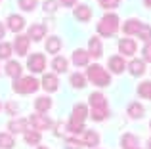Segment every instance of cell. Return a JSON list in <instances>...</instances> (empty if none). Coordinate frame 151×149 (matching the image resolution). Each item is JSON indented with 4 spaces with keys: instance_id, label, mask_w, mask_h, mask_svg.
<instances>
[{
    "instance_id": "obj_1",
    "label": "cell",
    "mask_w": 151,
    "mask_h": 149,
    "mask_svg": "<svg viewBox=\"0 0 151 149\" xmlns=\"http://www.w3.org/2000/svg\"><path fill=\"white\" fill-rule=\"evenodd\" d=\"M90 101V117L96 122H101L109 117V105H107V97L101 92H92L88 97Z\"/></svg>"
},
{
    "instance_id": "obj_2",
    "label": "cell",
    "mask_w": 151,
    "mask_h": 149,
    "mask_svg": "<svg viewBox=\"0 0 151 149\" xmlns=\"http://www.w3.org/2000/svg\"><path fill=\"white\" fill-rule=\"evenodd\" d=\"M119 27H121L119 15L113 14V11H107V14L100 19V23H98L96 29H98V34H100V37L109 38V37H113V34L119 31Z\"/></svg>"
},
{
    "instance_id": "obj_3",
    "label": "cell",
    "mask_w": 151,
    "mask_h": 149,
    "mask_svg": "<svg viewBox=\"0 0 151 149\" xmlns=\"http://www.w3.org/2000/svg\"><path fill=\"white\" fill-rule=\"evenodd\" d=\"M86 80H90L92 84L100 86H109L111 84V74L101 67V65H88V71H86Z\"/></svg>"
},
{
    "instance_id": "obj_4",
    "label": "cell",
    "mask_w": 151,
    "mask_h": 149,
    "mask_svg": "<svg viewBox=\"0 0 151 149\" xmlns=\"http://www.w3.org/2000/svg\"><path fill=\"white\" fill-rule=\"evenodd\" d=\"M38 88H40V82H38L35 77H21V78H17V80L14 82V92L25 94V96L37 92Z\"/></svg>"
},
{
    "instance_id": "obj_5",
    "label": "cell",
    "mask_w": 151,
    "mask_h": 149,
    "mask_svg": "<svg viewBox=\"0 0 151 149\" xmlns=\"http://www.w3.org/2000/svg\"><path fill=\"white\" fill-rule=\"evenodd\" d=\"M27 67H29L31 73H42L46 69V57L44 54H33L27 59Z\"/></svg>"
},
{
    "instance_id": "obj_6",
    "label": "cell",
    "mask_w": 151,
    "mask_h": 149,
    "mask_svg": "<svg viewBox=\"0 0 151 149\" xmlns=\"http://www.w3.org/2000/svg\"><path fill=\"white\" fill-rule=\"evenodd\" d=\"M27 120H29V124H33V130H37V132L52 128V120H50L46 115H40V113H37V115H31Z\"/></svg>"
},
{
    "instance_id": "obj_7",
    "label": "cell",
    "mask_w": 151,
    "mask_h": 149,
    "mask_svg": "<svg viewBox=\"0 0 151 149\" xmlns=\"http://www.w3.org/2000/svg\"><path fill=\"white\" fill-rule=\"evenodd\" d=\"M86 117H88V107L84 103H77L73 107V113H71V120L69 122H75V124H84Z\"/></svg>"
},
{
    "instance_id": "obj_8",
    "label": "cell",
    "mask_w": 151,
    "mask_h": 149,
    "mask_svg": "<svg viewBox=\"0 0 151 149\" xmlns=\"http://www.w3.org/2000/svg\"><path fill=\"white\" fill-rule=\"evenodd\" d=\"M29 46H31V40L29 37H25V34H17L14 40V50L17 56H27L29 54Z\"/></svg>"
},
{
    "instance_id": "obj_9",
    "label": "cell",
    "mask_w": 151,
    "mask_h": 149,
    "mask_svg": "<svg viewBox=\"0 0 151 149\" xmlns=\"http://www.w3.org/2000/svg\"><path fill=\"white\" fill-rule=\"evenodd\" d=\"M40 86H42V88H44L48 94H52V92H58V88H59L58 74H55V73H48V74H44V77H42Z\"/></svg>"
},
{
    "instance_id": "obj_10",
    "label": "cell",
    "mask_w": 151,
    "mask_h": 149,
    "mask_svg": "<svg viewBox=\"0 0 151 149\" xmlns=\"http://www.w3.org/2000/svg\"><path fill=\"white\" fill-rule=\"evenodd\" d=\"M86 52L90 54V57H94V59H100L103 56V46H101V40L100 37H92L88 40V50Z\"/></svg>"
},
{
    "instance_id": "obj_11",
    "label": "cell",
    "mask_w": 151,
    "mask_h": 149,
    "mask_svg": "<svg viewBox=\"0 0 151 149\" xmlns=\"http://www.w3.org/2000/svg\"><path fill=\"white\" fill-rule=\"evenodd\" d=\"M29 40H35V42H40L42 38H46V25L42 23H33L29 27Z\"/></svg>"
},
{
    "instance_id": "obj_12",
    "label": "cell",
    "mask_w": 151,
    "mask_h": 149,
    "mask_svg": "<svg viewBox=\"0 0 151 149\" xmlns=\"http://www.w3.org/2000/svg\"><path fill=\"white\" fill-rule=\"evenodd\" d=\"M136 48H138V44H136V40H132V38H121L119 40V52L122 54V56H134L136 54Z\"/></svg>"
},
{
    "instance_id": "obj_13",
    "label": "cell",
    "mask_w": 151,
    "mask_h": 149,
    "mask_svg": "<svg viewBox=\"0 0 151 149\" xmlns=\"http://www.w3.org/2000/svg\"><path fill=\"white\" fill-rule=\"evenodd\" d=\"M142 23L144 21H140L138 17H130V19H126L124 23H122V33L124 34H138V31H140V27H142Z\"/></svg>"
},
{
    "instance_id": "obj_14",
    "label": "cell",
    "mask_w": 151,
    "mask_h": 149,
    "mask_svg": "<svg viewBox=\"0 0 151 149\" xmlns=\"http://www.w3.org/2000/svg\"><path fill=\"white\" fill-rule=\"evenodd\" d=\"M81 142H82V145H86V147H96V145H100V134H98L96 130H84Z\"/></svg>"
},
{
    "instance_id": "obj_15",
    "label": "cell",
    "mask_w": 151,
    "mask_h": 149,
    "mask_svg": "<svg viewBox=\"0 0 151 149\" xmlns=\"http://www.w3.org/2000/svg\"><path fill=\"white\" fill-rule=\"evenodd\" d=\"M73 63L77 65V67H88V63H90V54L86 52V50L77 48L73 52Z\"/></svg>"
},
{
    "instance_id": "obj_16",
    "label": "cell",
    "mask_w": 151,
    "mask_h": 149,
    "mask_svg": "<svg viewBox=\"0 0 151 149\" xmlns=\"http://www.w3.org/2000/svg\"><path fill=\"white\" fill-rule=\"evenodd\" d=\"M8 130H10L12 134H17V132H23V134H25V132L29 130V120H27V119L10 120V122H8Z\"/></svg>"
},
{
    "instance_id": "obj_17",
    "label": "cell",
    "mask_w": 151,
    "mask_h": 149,
    "mask_svg": "<svg viewBox=\"0 0 151 149\" xmlns=\"http://www.w3.org/2000/svg\"><path fill=\"white\" fill-rule=\"evenodd\" d=\"M6 23H8V29L14 31L15 34H17L23 27H25V19H23V15H17V14H12L10 17H8Z\"/></svg>"
},
{
    "instance_id": "obj_18",
    "label": "cell",
    "mask_w": 151,
    "mask_h": 149,
    "mask_svg": "<svg viewBox=\"0 0 151 149\" xmlns=\"http://www.w3.org/2000/svg\"><path fill=\"white\" fill-rule=\"evenodd\" d=\"M126 69L132 77H142L145 73V61L144 59H132L130 63H126Z\"/></svg>"
},
{
    "instance_id": "obj_19",
    "label": "cell",
    "mask_w": 151,
    "mask_h": 149,
    "mask_svg": "<svg viewBox=\"0 0 151 149\" xmlns=\"http://www.w3.org/2000/svg\"><path fill=\"white\" fill-rule=\"evenodd\" d=\"M109 69H111V73L121 74V73L126 69L124 57H122V56H113V57H109Z\"/></svg>"
},
{
    "instance_id": "obj_20",
    "label": "cell",
    "mask_w": 151,
    "mask_h": 149,
    "mask_svg": "<svg viewBox=\"0 0 151 149\" xmlns=\"http://www.w3.org/2000/svg\"><path fill=\"white\" fill-rule=\"evenodd\" d=\"M75 17L82 23H88L90 19H92V10H90L86 4H81V6L75 8Z\"/></svg>"
},
{
    "instance_id": "obj_21",
    "label": "cell",
    "mask_w": 151,
    "mask_h": 149,
    "mask_svg": "<svg viewBox=\"0 0 151 149\" xmlns=\"http://www.w3.org/2000/svg\"><path fill=\"white\" fill-rule=\"evenodd\" d=\"M21 73H23V67L17 63V61H14V59H10L6 63V74L8 77H12V78H21Z\"/></svg>"
},
{
    "instance_id": "obj_22",
    "label": "cell",
    "mask_w": 151,
    "mask_h": 149,
    "mask_svg": "<svg viewBox=\"0 0 151 149\" xmlns=\"http://www.w3.org/2000/svg\"><path fill=\"white\" fill-rule=\"evenodd\" d=\"M128 115H130V119H144L145 107L140 103V101H132V103L128 105Z\"/></svg>"
},
{
    "instance_id": "obj_23",
    "label": "cell",
    "mask_w": 151,
    "mask_h": 149,
    "mask_svg": "<svg viewBox=\"0 0 151 149\" xmlns=\"http://www.w3.org/2000/svg\"><path fill=\"white\" fill-rule=\"evenodd\" d=\"M61 38L58 37H48L46 38V52L48 54H59V50H61Z\"/></svg>"
},
{
    "instance_id": "obj_24",
    "label": "cell",
    "mask_w": 151,
    "mask_h": 149,
    "mask_svg": "<svg viewBox=\"0 0 151 149\" xmlns=\"http://www.w3.org/2000/svg\"><path fill=\"white\" fill-rule=\"evenodd\" d=\"M35 109H37V113H46V111H50L52 109V100L50 97H46V96H42V97H37L35 100Z\"/></svg>"
},
{
    "instance_id": "obj_25",
    "label": "cell",
    "mask_w": 151,
    "mask_h": 149,
    "mask_svg": "<svg viewBox=\"0 0 151 149\" xmlns=\"http://www.w3.org/2000/svg\"><path fill=\"white\" fill-rule=\"evenodd\" d=\"M52 69H54L55 73H65L67 69H69V61L63 56H55L54 59H52Z\"/></svg>"
},
{
    "instance_id": "obj_26",
    "label": "cell",
    "mask_w": 151,
    "mask_h": 149,
    "mask_svg": "<svg viewBox=\"0 0 151 149\" xmlns=\"http://www.w3.org/2000/svg\"><path fill=\"white\" fill-rule=\"evenodd\" d=\"M121 145H122V149H138L140 142H138V138L134 134H124L121 138Z\"/></svg>"
},
{
    "instance_id": "obj_27",
    "label": "cell",
    "mask_w": 151,
    "mask_h": 149,
    "mask_svg": "<svg viewBox=\"0 0 151 149\" xmlns=\"http://www.w3.org/2000/svg\"><path fill=\"white\" fill-rule=\"evenodd\" d=\"M69 82H71V86H73V88L82 90V88L86 86V74H82V73H73V74H71V78H69Z\"/></svg>"
},
{
    "instance_id": "obj_28",
    "label": "cell",
    "mask_w": 151,
    "mask_h": 149,
    "mask_svg": "<svg viewBox=\"0 0 151 149\" xmlns=\"http://www.w3.org/2000/svg\"><path fill=\"white\" fill-rule=\"evenodd\" d=\"M15 145V140L8 132H0V149H12Z\"/></svg>"
},
{
    "instance_id": "obj_29",
    "label": "cell",
    "mask_w": 151,
    "mask_h": 149,
    "mask_svg": "<svg viewBox=\"0 0 151 149\" xmlns=\"http://www.w3.org/2000/svg\"><path fill=\"white\" fill-rule=\"evenodd\" d=\"M23 136H25V143H29V145H38L40 143V132L37 130H27Z\"/></svg>"
},
{
    "instance_id": "obj_30",
    "label": "cell",
    "mask_w": 151,
    "mask_h": 149,
    "mask_svg": "<svg viewBox=\"0 0 151 149\" xmlns=\"http://www.w3.org/2000/svg\"><path fill=\"white\" fill-rule=\"evenodd\" d=\"M138 96L145 97V100H151V80H144L138 86Z\"/></svg>"
},
{
    "instance_id": "obj_31",
    "label": "cell",
    "mask_w": 151,
    "mask_h": 149,
    "mask_svg": "<svg viewBox=\"0 0 151 149\" xmlns=\"http://www.w3.org/2000/svg\"><path fill=\"white\" fill-rule=\"evenodd\" d=\"M138 37H140V40H144V42L151 40V25L149 23H142L140 31H138Z\"/></svg>"
},
{
    "instance_id": "obj_32",
    "label": "cell",
    "mask_w": 151,
    "mask_h": 149,
    "mask_svg": "<svg viewBox=\"0 0 151 149\" xmlns=\"http://www.w3.org/2000/svg\"><path fill=\"white\" fill-rule=\"evenodd\" d=\"M12 50H14V46L10 42H0V59H10Z\"/></svg>"
},
{
    "instance_id": "obj_33",
    "label": "cell",
    "mask_w": 151,
    "mask_h": 149,
    "mask_svg": "<svg viewBox=\"0 0 151 149\" xmlns=\"http://www.w3.org/2000/svg\"><path fill=\"white\" fill-rule=\"evenodd\" d=\"M17 4L23 11H33L38 6V0H17Z\"/></svg>"
},
{
    "instance_id": "obj_34",
    "label": "cell",
    "mask_w": 151,
    "mask_h": 149,
    "mask_svg": "<svg viewBox=\"0 0 151 149\" xmlns=\"http://www.w3.org/2000/svg\"><path fill=\"white\" fill-rule=\"evenodd\" d=\"M82 147H84L82 142L77 138H67L65 140V149H82Z\"/></svg>"
},
{
    "instance_id": "obj_35",
    "label": "cell",
    "mask_w": 151,
    "mask_h": 149,
    "mask_svg": "<svg viewBox=\"0 0 151 149\" xmlns=\"http://www.w3.org/2000/svg\"><path fill=\"white\" fill-rule=\"evenodd\" d=\"M86 128H84V124H75V122H69L67 124V132H71V134H82Z\"/></svg>"
},
{
    "instance_id": "obj_36",
    "label": "cell",
    "mask_w": 151,
    "mask_h": 149,
    "mask_svg": "<svg viewBox=\"0 0 151 149\" xmlns=\"http://www.w3.org/2000/svg\"><path fill=\"white\" fill-rule=\"evenodd\" d=\"M98 2H100L101 8H105V10H115V8H119L121 0H98Z\"/></svg>"
},
{
    "instance_id": "obj_37",
    "label": "cell",
    "mask_w": 151,
    "mask_h": 149,
    "mask_svg": "<svg viewBox=\"0 0 151 149\" xmlns=\"http://www.w3.org/2000/svg\"><path fill=\"white\" fill-rule=\"evenodd\" d=\"M58 4H59V0H44V11L46 14H54L55 10H58Z\"/></svg>"
},
{
    "instance_id": "obj_38",
    "label": "cell",
    "mask_w": 151,
    "mask_h": 149,
    "mask_svg": "<svg viewBox=\"0 0 151 149\" xmlns=\"http://www.w3.org/2000/svg\"><path fill=\"white\" fill-rule=\"evenodd\" d=\"M142 54H144V61H145V63H151V42H145V44H144Z\"/></svg>"
},
{
    "instance_id": "obj_39",
    "label": "cell",
    "mask_w": 151,
    "mask_h": 149,
    "mask_svg": "<svg viewBox=\"0 0 151 149\" xmlns=\"http://www.w3.org/2000/svg\"><path fill=\"white\" fill-rule=\"evenodd\" d=\"M59 4H61L63 8H73L75 4H77V0H59Z\"/></svg>"
},
{
    "instance_id": "obj_40",
    "label": "cell",
    "mask_w": 151,
    "mask_h": 149,
    "mask_svg": "<svg viewBox=\"0 0 151 149\" xmlns=\"http://www.w3.org/2000/svg\"><path fill=\"white\" fill-rule=\"evenodd\" d=\"M6 109H8V113H10V115H15V113H17V105H15V103H12V101L6 105Z\"/></svg>"
},
{
    "instance_id": "obj_41",
    "label": "cell",
    "mask_w": 151,
    "mask_h": 149,
    "mask_svg": "<svg viewBox=\"0 0 151 149\" xmlns=\"http://www.w3.org/2000/svg\"><path fill=\"white\" fill-rule=\"evenodd\" d=\"M4 34H6V27L0 23V38H4Z\"/></svg>"
},
{
    "instance_id": "obj_42",
    "label": "cell",
    "mask_w": 151,
    "mask_h": 149,
    "mask_svg": "<svg viewBox=\"0 0 151 149\" xmlns=\"http://www.w3.org/2000/svg\"><path fill=\"white\" fill-rule=\"evenodd\" d=\"M144 6L145 8H151V0H144Z\"/></svg>"
},
{
    "instance_id": "obj_43",
    "label": "cell",
    "mask_w": 151,
    "mask_h": 149,
    "mask_svg": "<svg viewBox=\"0 0 151 149\" xmlns=\"http://www.w3.org/2000/svg\"><path fill=\"white\" fill-rule=\"evenodd\" d=\"M37 149H48V147H46V145H38Z\"/></svg>"
},
{
    "instance_id": "obj_44",
    "label": "cell",
    "mask_w": 151,
    "mask_h": 149,
    "mask_svg": "<svg viewBox=\"0 0 151 149\" xmlns=\"http://www.w3.org/2000/svg\"><path fill=\"white\" fill-rule=\"evenodd\" d=\"M147 147H149V149H151V138H149V140H147Z\"/></svg>"
},
{
    "instance_id": "obj_45",
    "label": "cell",
    "mask_w": 151,
    "mask_h": 149,
    "mask_svg": "<svg viewBox=\"0 0 151 149\" xmlns=\"http://www.w3.org/2000/svg\"><path fill=\"white\" fill-rule=\"evenodd\" d=\"M149 128H151V120H149Z\"/></svg>"
},
{
    "instance_id": "obj_46",
    "label": "cell",
    "mask_w": 151,
    "mask_h": 149,
    "mask_svg": "<svg viewBox=\"0 0 151 149\" xmlns=\"http://www.w3.org/2000/svg\"><path fill=\"white\" fill-rule=\"evenodd\" d=\"M0 109H2V103H0Z\"/></svg>"
},
{
    "instance_id": "obj_47",
    "label": "cell",
    "mask_w": 151,
    "mask_h": 149,
    "mask_svg": "<svg viewBox=\"0 0 151 149\" xmlns=\"http://www.w3.org/2000/svg\"><path fill=\"white\" fill-rule=\"evenodd\" d=\"M138 149H140V147H138Z\"/></svg>"
}]
</instances>
